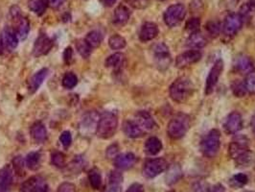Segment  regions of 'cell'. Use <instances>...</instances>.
<instances>
[{
	"label": "cell",
	"mask_w": 255,
	"mask_h": 192,
	"mask_svg": "<svg viewBox=\"0 0 255 192\" xmlns=\"http://www.w3.org/2000/svg\"><path fill=\"white\" fill-rule=\"evenodd\" d=\"M228 155L234 159L237 166H249L253 160L249 139L245 136L235 137L228 146Z\"/></svg>",
	"instance_id": "obj_1"
},
{
	"label": "cell",
	"mask_w": 255,
	"mask_h": 192,
	"mask_svg": "<svg viewBox=\"0 0 255 192\" xmlns=\"http://www.w3.org/2000/svg\"><path fill=\"white\" fill-rule=\"evenodd\" d=\"M193 92L194 85L186 76L177 78L169 87V95L171 99L178 104L186 102L192 96Z\"/></svg>",
	"instance_id": "obj_2"
},
{
	"label": "cell",
	"mask_w": 255,
	"mask_h": 192,
	"mask_svg": "<svg viewBox=\"0 0 255 192\" xmlns=\"http://www.w3.org/2000/svg\"><path fill=\"white\" fill-rule=\"evenodd\" d=\"M118 127V117L112 112H105L99 119L96 135L102 140H109L114 136Z\"/></svg>",
	"instance_id": "obj_3"
},
{
	"label": "cell",
	"mask_w": 255,
	"mask_h": 192,
	"mask_svg": "<svg viewBox=\"0 0 255 192\" xmlns=\"http://www.w3.org/2000/svg\"><path fill=\"white\" fill-rule=\"evenodd\" d=\"M190 128V117L185 114L176 115L167 126V135L172 140L182 139Z\"/></svg>",
	"instance_id": "obj_4"
},
{
	"label": "cell",
	"mask_w": 255,
	"mask_h": 192,
	"mask_svg": "<svg viewBox=\"0 0 255 192\" xmlns=\"http://www.w3.org/2000/svg\"><path fill=\"white\" fill-rule=\"evenodd\" d=\"M221 147V133L217 129H212L200 142V150L203 156L209 158L218 154Z\"/></svg>",
	"instance_id": "obj_5"
},
{
	"label": "cell",
	"mask_w": 255,
	"mask_h": 192,
	"mask_svg": "<svg viewBox=\"0 0 255 192\" xmlns=\"http://www.w3.org/2000/svg\"><path fill=\"white\" fill-rule=\"evenodd\" d=\"M186 16V9L182 4H174L169 6L164 12L163 19L167 26L175 27L179 25Z\"/></svg>",
	"instance_id": "obj_6"
},
{
	"label": "cell",
	"mask_w": 255,
	"mask_h": 192,
	"mask_svg": "<svg viewBox=\"0 0 255 192\" xmlns=\"http://www.w3.org/2000/svg\"><path fill=\"white\" fill-rule=\"evenodd\" d=\"M168 168V162L163 157H157L147 160L143 166V175L147 179H154L163 173Z\"/></svg>",
	"instance_id": "obj_7"
},
{
	"label": "cell",
	"mask_w": 255,
	"mask_h": 192,
	"mask_svg": "<svg viewBox=\"0 0 255 192\" xmlns=\"http://www.w3.org/2000/svg\"><path fill=\"white\" fill-rule=\"evenodd\" d=\"M18 44L17 32L11 27H6L0 34V55L11 52L17 48Z\"/></svg>",
	"instance_id": "obj_8"
},
{
	"label": "cell",
	"mask_w": 255,
	"mask_h": 192,
	"mask_svg": "<svg viewBox=\"0 0 255 192\" xmlns=\"http://www.w3.org/2000/svg\"><path fill=\"white\" fill-rule=\"evenodd\" d=\"M19 192H50V188L43 177L33 176L21 185Z\"/></svg>",
	"instance_id": "obj_9"
},
{
	"label": "cell",
	"mask_w": 255,
	"mask_h": 192,
	"mask_svg": "<svg viewBox=\"0 0 255 192\" xmlns=\"http://www.w3.org/2000/svg\"><path fill=\"white\" fill-rule=\"evenodd\" d=\"M243 23H244V20L240 17L239 14L237 13L229 14L223 21V24L222 26V31L223 35L231 38L239 32V30L243 26Z\"/></svg>",
	"instance_id": "obj_10"
},
{
	"label": "cell",
	"mask_w": 255,
	"mask_h": 192,
	"mask_svg": "<svg viewBox=\"0 0 255 192\" xmlns=\"http://www.w3.org/2000/svg\"><path fill=\"white\" fill-rule=\"evenodd\" d=\"M223 70V60L219 59L215 62V64L213 65V67L211 68V70L207 75L206 82H205V94L206 95H209L213 92L214 88L218 84L219 79L222 75Z\"/></svg>",
	"instance_id": "obj_11"
},
{
	"label": "cell",
	"mask_w": 255,
	"mask_h": 192,
	"mask_svg": "<svg viewBox=\"0 0 255 192\" xmlns=\"http://www.w3.org/2000/svg\"><path fill=\"white\" fill-rule=\"evenodd\" d=\"M154 57L158 67L160 70H165L171 63V55L168 46L164 42H159L154 46Z\"/></svg>",
	"instance_id": "obj_12"
},
{
	"label": "cell",
	"mask_w": 255,
	"mask_h": 192,
	"mask_svg": "<svg viewBox=\"0 0 255 192\" xmlns=\"http://www.w3.org/2000/svg\"><path fill=\"white\" fill-rule=\"evenodd\" d=\"M201 52L196 49H191L182 53L176 59V67L180 70L190 67L193 64H196L201 59Z\"/></svg>",
	"instance_id": "obj_13"
},
{
	"label": "cell",
	"mask_w": 255,
	"mask_h": 192,
	"mask_svg": "<svg viewBox=\"0 0 255 192\" xmlns=\"http://www.w3.org/2000/svg\"><path fill=\"white\" fill-rule=\"evenodd\" d=\"M53 44H54L53 40L48 36L46 34H40L37 37V38L34 43L33 55L36 58L46 55L52 49Z\"/></svg>",
	"instance_id": "obj_14"
},
{
	"label": "cell",
	"mask_w": 255,
	"mask_h": 192,
	"mask_svg": "<svg viewBox=\"0 0 255 192\" xmlns=\"http://www.w3.org/2000/svg\"><path fill=\"white\" fill-rule=\"evenodd\" d=\"M243 127V117L242 115L238 112L230 113L223 124V128L225 132L229 135H233L238 133Z\"/></svg>",
	"instance_id": "obj_15"
},
{
	"label": "cell",
	"mask_w": 255,
	"mask_h": 192,
	"mask_svg": "<svg viewBox=\"0 0 255 192\" xmlns=\"http://www.w3.org/2000/svg\"><path fill=\"white\" fill-rule=\"evenodd\" d=\"M99 119H100V116L96 112L92 111V112L87 113L82 118V121L80 124V130L82 131L83 134L91 133L92 129H94L96 132Z\"/></svg>",
	"instance_id": "obj_16"
},
{
	"label": "cell",
	"mask_w": 255,
	"mask_h": 192,
	"mask_svg": "<svg viewBox=\"0 0 255 192\" xmlns=\"http://www.w3.org/2000/svg\"><path fill=\"white\" fill-rule=\"evenodd\" d=\"M136 160L137 158L133 153L128 152V153L117 155L114 157L113 163H114V166L119 170H128L135 164Z\"/></svg>",
	"instance_id": "obj_17"
},
{
	"label": "cell",
	"mask_w": 255,
	"mask_h": 192,
	"mask_svg": "<svg viewBox=\"0 0 255 192\" xmlns=\"http://www.w3.org/2000/svg\"><path fill=\"white\" fill-rule=\"evenodd\" d=\"M14 182V173L11 166L6 165L0 169V192H10Z\"/></svg>",
	"instance_id": "obj_18"
},
{
	"label": "cell",
	"mask_w": 255,
	"mask_h": 192,
	"mask_svg": "<svg viewBox=\"0 0 255 192\" xmlns=\"http://www.w3.org/2000/svg\"><path fill=\"white\" fill-rule=\"evenodd\" d=\"M159 33V27L156 23L154 22H145L140 29L139 32V39L142 42H147L150 41L154 38H156Z\"/></svg>",
	"instance_id": "obj_19"
},
{
	"label": "cell",
	"mask_w": 255,
	"mask_h": 192,
	"mask_svg": "<svg viewBox=\"0 0 255 192\" xmlns=\"http://www.w3.org/2000/svg\"><path fill=\"white\" fill-rule=\"evenodd\" d=\"M134 121L146 131H152L157 127V123L154 120L151 114L147 111L137 112L136 115H135V120Z\"/></svg>",
	"instance_id": "obj_20"
},
{
	"label": "cell",
	"mask_w": 255,
	"mask_h": 192,
	"mask_svg": "<svg viewBox=\"0 0 255 192\" xmlns=\"http://www.w3.org/2000/svg\"><path fill=\"white\" fill-rule=\"evenodd\" d=\"M129 18H130V11H129V9L128 8L127 6L121 4L114 11L112 22H113V24L115 26L122 27V26L127 24Z\"/></svg>",
	"instance_id": "obj_21"
},
{
	"label": "cell",
	"mask_w": 255,
	"mask_h": 192,
	"mask_svg": "<svg viewBox=\"0 0 255 192\" xmlns=\"http://www.w3.org/2000/svg\"><path fill=\"white\" fill-rule=\"evenodd\" d=\"M48 73H49V71L47 69H41L32 76V78L30 79L29 84H28V90L31 94L35 93L36 90L40 87L43 81L48 76Z\"/></svg>",
	"instance_id": "obj_22"
},
{
	"label": "cell",
	"mask_w": 255,
	"mask_h": 192,
	"mask_svg": "<svg viewBox=\"0 0 255 192\" xmlns=\"http://www.w3.org/2000/svg\"><path fill=\"white\" fill-rule=\"evenodd\" d=\"M123 131L129 139H138L144 135V130L133 120H127L123 124Z\"/></svg>",
	"instance_id": "obj_23"
},
{
	"label": "cell",
	"mask_w": 255,
	"mask_h": 192,
	"mask_svg": "<svg viewBox=\"0 0 255 192\" xmlns=\"http://www.w3.org/2000/svg\"><path fill=\"white\" fill-rule=\"evenodd\" d=\"M30 135L36 143H42L47 139V131L45 125L40 121L35 122L30 128Z\"/></svg>",
	"instance_id": "obj_24"
},
{
	"label": "cell",
	"mask_w": 255,
	"mask_h": 192,
	"mask_svg": "<svg viewBox=\"0 0 255 192\" xmlns=\"http://www.w3.org/2000/svg\"><path fill=\"white\" fill-rule=\"evenodd\" d=\"M162 142L157 137H151L146 140L144 149L146 154L150 156H156L162 150Z\"/></svg>",
	"instance_id": "obj_25"
},
{
	"label": "cell",
	"mask_w": 255,
	"mask_h": 192,
	"mask_svg": "<svg viewBox=\"0 0 255 192\" xmlns=\"http://www.w3.org/2000/svg\"><path fill=\"white\" fill-rule=\"evenodd\" d=\"M186 44L189 47L197 50V49L203 48L207 44V38L199 31V32L190 34L189 38H187Z\"/></svg>",
	"instance_id": "obj_26"
},
{
	"label": "cell",
	"mask_w": 255,
	"mask_h": 192,
	"mask_svg": "<svg viewBox=\"0 0 255 192\" xmlns=\"http://www.w3.org/2000/svg\"><path fill=\"white\" fill-rule=\"evenodd\" d=\"M48 7L47 0H28V8L35 15L42 16Z\"/></svg>",
	"instance_id": "obj_27"
},
{
	"label": "cell",
	"mask_w": 255,
	"mask_h": 192,
	"mask_svg": "<svg viewBox=\"0 0 255 192\" xmlns=\"http://www.w3.org/2000/svg\"><path fill=\"white\" fill-rule=\"evenodd\" d=\"M18 19V25H17V34L18 38L25 39L30 31V22L29 20L24 17H19Z\"/></svg>",
	"instance_id": "obj_28"
},
{
	"label": "cell",
	"mask_w": 255,
	"mask_h": 192,
	"mask_svg": "<svg viewBox=\"0 0 255 192\" xmlns=\"http://www.w3.org/2000/svg\"><path fill=\"white\" fill-rule=\"evenodd\" d=\"M234 68L238 72H250L253 69V62L247 56H240L235 61Z\"/></svg>",
	"instance_id": "obj_29"
},
{
	"label": "cell",
	"mask_w": 255,
	"mask_h": 192,
	"mask_svg": "<svg viewBox=\"0 0 255 192\" xmlns=\"http://www.w3.org/2000/svg\"><path fill=\"white\" fill-rule=\"evenodd\" d=\"M182 176V172L181 167L178 164H174L169 168V171L166 175V183L169 186H172V185L176 184L178 181H180Z\"/></svg>",
	"instance_id": "obj_30"
},
{
	"label": "cell",
	"mask_w": 255,
	"mask_h": 192,
	"mask_svg": "<svg viewBox=\"0 0 255 192\" xmlns=\"http://www.w3.org/2000/svg\"><path fill=\"white\" fill-rule=\"evenodd\" d=\"M40 160H41V156L38 152H31L26 157L25 164L30 170L36 171L40 166Z\"/></svg>",
	"instance_id": "obj_31"
},
{
	"label": "cell",
	"mask_w": 255,
	"mask_h": 192,
	"mask_svg": "<svg viewBox=\"0 0 255 192\" xmlns=\"http://www.w3.org/2000/svg\"><path fill=\"white\" fill-rule=\"evenodd\" d=\"M103 38H104V36L102 35L100 31L93 30L88 33L85 39L91 45V48H97L103 41Z\"/></svg>",
	"instance_id": "obj_32"
},
{
	"label": "cell",
	"mask_w": 255,
	"mask_h": 192,
	"mask_svg": "<svg viewBox=\"0 0 255 192\" xmlns=\"http://www.w3.org/2000/svg\"><path fill=\"white\" fill-rule=\"evenodd\" d=\"M75 45H76L77 52L80 54V56L82 58H84V59H89L90 58V56L91 55V51H92V48H91V45L86 41V39H78V40H76Z\"/></svg>",
	"instance_id": "obj_33"
},
{
	"label": "cell",
	"mask_w": 255,
	"mask_h": 192,
	"mask_svg": "<svg viewBox=\"0 0 255 192\" xmlns=\"http://www.w3.org/2000/svg\"><path fill=\"white\" fill-rule=\"evenodd\" d=\"M124 58H125L124 54L119 52L114 53L106 59L105 66H106V68H113V69L118 68L123 64Z\"/></svg>",
	"instance_id": "obj_34"
},
{
	"label": "cell",
	"mask_w": 255,
	"mask_h": 192,
	"mask_svg": "<svg viewBox=\"0 0 255 192\" xmlns=\"http://www.w3.org/2000/svg\"><path fill=\"white\" fill-rule=\"evenodd\" d=\"M89 182L91 188L98 191L102 186V175L97 168H92L89 173Z\"/></svg>",
	"instance_id": "obj_35"
},
{
	"label": "cell",
	"mask_w": 255,
	"mask_h": 192,
	"mask_svg": "<svg viewBox=\"0 0 255 192\" xmlns=\"http://www.w3.org/2000/svg\"><path fill=\"white\" fill-rule=\"evenodd\" d=\"M109 47L113 50H120V49H123L127 45V41H126L125 38H123L122 36L115 34L109 38Z\"/></svg>",
	"instance_id": "obj_36"
},
{
	"label": "cell",
	"mask_w": 255,
	"mask_h": 192,
	"mask_svg": "<svg viewBox=\"0 0 255 192\" xmlns=\"http://www.w3.org/2000/svg\"><path fill=\"white\" fill-rule=\"evenodd\" d=\"M231 91L236 97L239 98L246 96V94L248 93V90L245 86V82L240 80H235L231 83Z\"/></svg>",
	"instance_id": "obj_37"
},
{
	"label": "cell",
	"mask_w": 255,
	"mask_h": 192,
	"mask_svg": "<svg viewBox=\"0 0 255 192\" xmlns=\"http://www.w3.org/2000/svg\"><path fill=\"white\" fill-rule=\"evenodd\" d=\"M77 84H78V78H77L76 74H74L73 72H67L63 77L62 85H63V87H65L67 89H71L73 87H76Z\"/></svg>",
	"instance_id": "obj_38"
},
{
	"label": "cell",
	"mask_w": 255,
	"mask_h": 192,
	"mask_svg": "<svg viewBox=\"0 0 255 192\" xmlns=\"http://www.w3.org/2000/svg\"><path fill=\"white\" fill-rule=\"evenodd\" d=\"M248 183H249V178L247 175L244 174V173H238L230 179V186L235 189L243 188Z\"/></svg>",
	"instance_id": "obj_39"
},
{
	"label": "cell",
	"mask_w": 255,
	"mask_h": 192,
	"mask_svg": "<svg viewBox=\"0 0 255 192\" xmlns=\"http://www.w3.org/2000/svg\"><path fill=\"white\" fill-rule=\"evenodd\" d=\"M51 163L57 168H64L66 166L65 156L62 152H54L51 155Z\"/></svg>",
	"instance_id": "obj_40"
},
{
	"label": "cell",
	"mask_w": 255,
	"mask_h": 192,
	"mask_svg": "<svg viewBox=\"0 0 255 192\" xmlns=\"http://www.w3.org/2000/svg\"><path fill=\"white\" fill-rule=\"evenodd\" d=\"M245 86L248 90V93L255 94V70L250 71L245 79Z\"/></svg>",
	"instance_id": "obj_41"
},
{
	"label": "cell",
	"mask_w": 255,
	"mask_h": 192,
	"mask_svg": "<svg viewBox=\"0 0 255 192\" xmlns=\"http://www.w3.org/2000/svg\"><path fill=\"white\" fill-rule=\"evenodd\" d=\"M71 169H72L73 172L78 174L79 172H81L85 166H86V160H85V157L83 156H77V157H74L72 161H71Z\"/></svg>",
	"instance_id": "obj_42"
},
{
	"label": "cell",
	"mask_w": 255,
	"mask_h": 192,
	"mask_svg": "<svg viewBox=\"0 0 255 192\" xmlns=\"http://www.w3.org/2000/svg\"><path fill=\"white\" fill-rule=\"evenodd\" d=\"M205 28H206V31L208 32V34L212 38L218 37L222 30V26L218 21H208L206 23Z\"/></svg>",
	"instance_id": "obj_43"
},
{
	"label": "cell",
	"mask_w": 255,
	"mask_h": 192,
	"mask_svg": "<svg viewBox=\"0 0 255 192\" xmlns=\"http://www.w3.org/2000/svg\"><path fill=\"white\" fill-rule=\"evenodd\" d=\"M200 27V20L199 18H192L187 20L186 24H185V29L192 33H196L199 32Z\"/></svg>",
	"instance_id": "obj_44"
},
{
	"label": "cell",
	"mask_w": 255,
	"mask_h": 192,
	"mask_svg": "<svg viewBox=\"0 0 255 192\" xmlns=\"http://www.w3.org/2000/svg\"><path fill=\"white\" fill-rule=\"evenodd\" d=\"M13 165H14V170L17 174L22 176L24 174V160L22 157L18 156L13 159Z\"/></svg>",
	"instance_id": "obj_45"
},
{
	"label": "cell",
	"mask_w": 255,
	"mask_h": 192,
	"mask_svg": "<svg viewBox=\"0 0 255 192\" xmlns=\"http://www.w3.org/2000/svg\"><path fill=\"white\" fill-rule=\"evenodd\" d=\"M255 11L252 9V7L249 5V3H245L242 7H241V9H240V11H239V15H240V17L243 18V20L245 21V20H247L248 18H251V16H252V14L254 13Z\"/></svg>",
	"instance_id": "obj_46"
},
{
	"label": "cell",
	"mask_w": 255,
	"mask_h": 192,
	"mask_svg": "<svg viewBox=\"0 0 255 192\" xmlns=\"http://www.w3.org/2000/svg\"><path fill=\"white\" fill-rule=\"evenodd\" d=\"M60 141L62 143V145L64 147V148H68L71 143H72V136H71V133L68 132V131H64L62 133L61 137H60Z\"/></svg>",
	"instance_id": "obj_47"
},
{
	"label": "cell",
	"mask_w": 255,
	"mask_h": 192,
	"mask_svg": "<svg viewBox=\"0 0 255 192\" xmlns=\"http://www.w3.org/2000/svg\"><path fill=\"white\" fill-rule=\"evenodd\" d=\"M57 192H77V190L71 183H63L59 186Z\"/></svg>",
	"instance_id": "obj_48"
},
{
	"label": "cell",
	"mask_w": 255,
	"mask_h": 192,
	"mask_svg": "<svg viewBox=\"0 0 255 192\" xmlns=\"http://www.w3.org/2000/svg\"><path fill=\"white\" fill-rule=\"evenodd\" d=\"M109 183H117V184H122L123 182V175L121 174L119 171L114 170L111 171L109 177Z\"/></svg>",
	"instance_id": "obj_49"
},
{
	"label": "cell",
	"mask_w": 255,
	"mask_h": 192,
	"mask_svg": "<svg viewBox=\"0 0 255 192\" xmlns=\"http://www.w3.org/2000/svg\"><path fill=\"white\" fill-rule=\"evenodd\" d=\"M118 152H119V146H118V144L114 143L108 147V149L106 151V155L109 158H114L118 155Z\"/></svg>",
	"instance_id": "obj_50"
},
{
	"label": "cell",
	"mask_w": 255,
	"mask_h": 192,
	"mask_svg": "<svg viewBox=\"0 0 255 192\" xmlns=\"http://www.w3.org/2000/svg\"><path fill=\"white\" fill-rule=\"evenodd\" d=\"M64 61L66 65H70L73 60V49L69 46V47H66L64 49Z\"/></svg>",
	"instance_id": "obj_51"
},
{
	"label": "cell",
	"mask_w": 255,
	"mask_h": 192,
	"mask_svg": "<svg viewBox=\"0 0 255 192\" xmlns=\"http://www.w3.org/2000/svg\"><path fill=\"white\" fill-rule=\"evenodd\" d=\"M129 2L135 9H144L149 4V0H129Z\"/></svg>",
	"instance_id": "obj_52"
},
{
	"label": "cell",
	"mask_w": 255,
	"mask_h": 192,
	"mask_svg": "<svg viewBox=\"0 0 255 192\" xmlns=\"http://www.w3.org/2000/svg\"><path fill=\"white\" fill-rule=\"evenodd\" d=\"M104 192H121V184L109 182V187L104 191Z\"/></svg>",
	"instance_id": "obj_53"
},
{
	"label": "cell",
	"mask_w": 255,
	"mask_h": 192,
	"mask_svg": "<svg viewBox=\"0 0 255 192\" xmlns=\"http://www.w3.org/2000/svg\"><path fill=\"white\" fill-rule=\"evenodd\" d=\"M126 192H144V188L141 184L134 183L131 186L128 187V189Z\"/></svg>",
	"instance_id": "obj_54"
},
{
	"label": "cell",
	"mask_w": 255,
	"mask_h": 192,
	"mask_svg": "<svg viewBox=\"0 0 255 192\" xmlns=\"http://www.w3.org/2000/svg\"><path fill=\"white\" fill-rule=\"evenodd\" d=\"M48 1V6H50L53 9L60 8L66 0H47Z\"/></svg>",
	"instance_id": "obj_55"
},
{
	"label": "cell",
	"mask_w": 255,
	"mask_h": 192,
	"mask_svg": "<svg viewBox=\"0 0 255 192\" xmlns=\"http://www.w3.org/2000/svg\"><path fill=\"white\" fill-rule=\"evenodd\" d=\"M225 192V189L223 188V185L217 184V185H215V186L211 189V192Z\"/></svg>",
	"instance_id": "obj_56"
},
{
	"label": "cell",
	"mask_w": 255,
	"mask_h": 192,
	"mask_svg": "<svg viewBox=\"0 0 255 192\" xmlns=\"http://www.w3.org/2000/svg\"><path fill=\"white\" fill-rule=\"evenodd\" d=\"M105 7H112L116 2L117 0H99Z\"/></svg>",
	"instance_id": "obj_57"
},
{
	"label": "cell",
	"mask_w": 255,
	"mask_h": 192,
	"mask_svg": "<svg viewBox=\"0 0 255 192\" xmlns=\"http://www.w3.org/2000/svg\"><path fill=\"white\" fill-rule=\"evenodd\" d=\"M194 188H195L194 190H195V192H205V191H206V189L204 188V185H203V184H200V183L196 184Z\"/></svg>",
	"instance_id": "obj_58"
},
{
	"label": "cell",
	"mask_w": 255,
	"mask_h": 192,
	"mask_svg": "<svg viewBox=\"0 0 255 192\" xmlns=\"http://www.w3.org/2000/svg\"><path fill=\"white\" fill-rule=\"evenodd\" d=\"M252 128H253V131H254L255 135V113L252 117Z\"/></svg>",
	"instance_id": "obj_59"
},
{
	"label": "cell",
	"mask_w": 255,
	"mask_h": 192,
	"mask_svg": "<svg viewBox=\"0 0 255 192\" xmlns=\"http://www.w3.org/2000/svg\"><path fill=\"white\" fill-rule=\"evenodd\" d=\"M249 5L252 7V9H253L254 11H255V0H250Z\"/></svg>",
	"instance_id": "obj_60"
},
{
	"label": "cell",
	"mask_w": 255,
	"mask_h": 192,
	"mask_svg": "<svg viewBox=\"0 0 255 192\" xmlns=\"http://www.w3.org/2000/svg\"><path fill=\"white\" fill-rule=\"evenodd\" d=\"M159 1H165V0H159Z\"/></svg>",
	"instance_id": "obj_61"
},
{
	"label": "cell",
	"mask_w": 255,
	"mask_h": 192,
	"mask_svg": "<svg viewBox=\"0 0 255 192\" xmlns=\"http://www.w3.org/2000/svg\"><path fill=\"white\" fill-rule=\"evenodd\" d=\"M235 1H236V2H238V1H239V0H235Z\"/></svg>",
	"instance_id": "obj_62"
},
{
	"label": "cell",
	"mask_w": 255,
	"mask_h": 192,
	"mask_svg": "<svg viewBox=\"0 0 255 192\" xmlns=\"http://www.w3.org/2000/svg\"></svg>",
	"instance_id": "obj_63"
}]
</instances>
